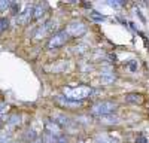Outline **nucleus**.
I'll return each mask as SVG.
<instances>
[{
	"label": "nucleus",
	"instance_id": "obj_1",
	"mask_svg": "<svg viewBox=\"0 0 149 143\" xmlns=\"http://www.w3.org/2000/svg\"><path fill=\"white\" fill-rule=\"evenodd\" d=\"M93 94L90 87H76V88H64V95L70 101H82Z\"/></svg>",
	"mask_w": 149,
	"mask_h": 143
},
{
	"label": "nucleus",
	"instance_id": "obj_2",
	"mask_svg": "<svg viewBox=\"0 0 149 143\" xmlns=\"http://www.w3.org/2000/svg\"><path fill=\"white\" fill-rule=\"evenodd\" d=\"M115 109H116V104H115L113 101L103 100V101L95 103V104L91 107V113H93V115H97V116H107V115H110V113H113Z\"/></svg>",
	"mask_w": 149,
	"mask_h": 143
},
{
	"label": "nucleus",
	"instance_id": "obj_3",
	"mask_svg": "<svg viewBox=\"0 0 149 143\" xmlns=\"http://www.w3.org/2000/svg\"><path fill=\"white\" fill-rule=\"evenodd\" d=\"M67 40H69L67 31L66 30H60V31H57V33H54L51 36V39H49V42H48V48H51V49L54 48V49H57V48L63 46Z\"/></svg>",
	"mask_w": 149,
	"mask_h": 143
},
{
	"label": "nucleus",
	"instance_id": "obj_4",
	"mask_svg": "<svg viewBox=\"0 0 149 143\" xmlns=\"http://www.w3.org/2000/svg\"><path fill=\"white\" fill-rule=\"evenodd\" d=\"M66 31H67L69 36H74V37H76V36H82L86 31V26L82 21H72L67 26Z\"/></svg>",
	"mask_w": 149,
	"mask_h": 143
},
{
	"label": "nucleus",
	"instance_id": "obj_5",
	"mask_svg": "<svg viewBox=\"0 0 149 143\" xmlns=\"http://www.w3.org/2000/svg\"><path fill=\"white\" fill-rule=\"evenodd\" d=\"M33 12H34V6L31 5H24L22 6V10L17 15V21L19 24H27L31 18H33Z\"/></svg>",
	"mask_w": 149,
	"mask_h": 143
},
{
	"label": "nucleus",
	"instance_id": "obj_6",
	"mask_svg": "<svg viewBox=\"0 0 149 143\" xmlns=\"http://www.w3.org/2000/svg\"><path fill=\"white\" fill-rule=\"evenodd\" d=\"M45 131L46 133H49V134H52V136H55L57 139H60L61 137V127H60V124L55 121H52V119H48V121L45 122Z\"/></svg>",
	"mask_w": 149,
	"mask_h": 143
},
{
	"label": "nucleus",
	"instance_id": "obj_7",
	"mask_svg": "<svg viewBox=\"0 0 149 143\" xmlns=\"http://www.w3.org/2000/svg\"><path fill=\"white\" fill-rule=\"evenodd\" d=\"M52 24H55V22H54V21H46L45 24H42V26L36 30L34 37H36V39H42V37H45L48 33H51V31L54 30V26H52Z\"/></svg>",
	"mask_w": 149,
	"mask_h": 143
},
{
	"label": "nucleus",
	"instance_id": "obj_8",
	"mask_svg": "<svg viewBox=\"0 0 149 143\" xmlns=\"http://www.w3.org/2000/svg\"><path fill=\"white\" fill-rule=\"evenodd\" d=\"M125 101L127 103H133V104H137V103H142L143 101V97L142 94H137V92H130V94H125Z\"/></svg>",
	"mask_w": 149,
	"mask_h": 143
},
{
	"label": "nucleus",
	"instance_id": "obj_9",
	"mask_svg": "<svg viewBox=\"0 0 149 143\" xmlns=\"http://www.w3.org/2000/svg\"><path fill=\"white\" fill-rule=\"evenodd\" d=\"M45 10H46V5H37L34 6V12H33V19H39L45 15Z\"/></svg>",
	"mask_w": 149,
	"mask_h": 143
},
{
	"label": "nucleus",
	"instance_id": "obj_10",
	"mask_svg": "<svg viewBox=\"0 0 149 143\" xmlns=\"http://www.w3.org/2000/svg\"><path fill=\"white\" fill-rule=\"evenodd\" d=\"M8 124L12 125V127L19 125V124H21V116H19L18 113H12V115L8 118Z\"/></svg>",
	"mask_w": 149,
	"mask_h": 143
},
{
	"label": "nucleus",
	"instance_id": "obj_11",
	"mask_svg": "<svg viewBox=\"0 0 149 143\" xmlns=\"http://www.w3.org/2000/svg\"><path fill=\"white\" fill-rule=\"evenodd\" d=\"M97 143H118L113 137H110V136H97Z\"/></svg>",
	"mask_w": 149,
	"mask_h": 143
},
{
	"label": "nucleus",
	"instance_id": "obj_12",
	"mask_svg": "<svg viewBox=\"0 0 149 143\" xmlns=\"http://www.w3.org/2000/svg\"><path fill=\"white\" fill-rule=\"evenodd\" d=\"M12 134L9 131H0V143H10Z\"/></svg>",
	"mask_w": 149,
	"mask_h": 143
},
{
	"label": "nucleus",
	"instance_id": "obj_13",
	"mask_svg": "<svg viewBox=\"0 0 149 143\" xmlns=\"http://www.w3.org/2000/svg\"><path fill=\"white\" fill-rule=\"evenodd\" d=\"M9 27V19L8 18H0V33L6 31Z\"/></svg>",
	"mask_w": 149,
	"mask_h": 143
},
{
	"label": "nucleus",
	"instance_id": "obj_14",
	"mask_svg": "<svg viewBox=\"0 0 149 143\" xmlns=\"http://www.w3.org/2000/svg\"><path fill=\"white\" fill-rule=\"evenodd\" d=\"M102 119H103V122L104 124H118V118L116 116H102Z\"/></svg>",
	"mask_w": 149,
	"mask_h": 143
},
{
	"label": "nucleus",
	"instance_id": "obj_15",
	"mask_svg": "<svg viewBox=\"0 0 149 143\" xmlns=\"http://www.w3.org/2000/svg\"><path fill=\"white\" fill-rule=\"evenodd\" d=\"M24 137H26V140H30V142H33V140H36V139H37V137H36V133H34L33 130L27 131V133H26V136H24Z\"/></svg>",
	"mask_w": 149,
	"mask_h": 143
},
{
	"label": "nucleus",
	"instance_id": "obj_16",
	"mask_svg": "<svg viewBox=\"0 0 149 143\" xmlns=\"http://www.w3.org/2000/svg\"><path fill=\"white\" fill-rule=\"evenodd\" d=\"M10 5H12V2H5V0H2V2H0V10H6V9H9Z\"/></svg>",
	"mask_w": 149,
	"mask_h": 143
},
{
	"label": "nucleus",
	"instance_id": "obj_17",
	"mask_svg": "<svg viewBox=\"0 0 149 143\" xmlns=\"http://www.w3.org/2000/svg\"><path fill=\"white\" fill-rule=\"evenodd\" d=\"M91 17H93L94 19H104V17H103V15H98L97 12H93V14H91Z\"/></svg>",
	"mask_w": 149,
	"mask_h": 143
},
{
	"label": "nucleus",
	"instance_id": "obj_18",
	"mask_svg": "<svg viewBox=\"0 0 149 143\" xmlns=\"http://www.w3.org/2000/svg\"><path fill=\"white\" fill-rule=\"evenodd\" d=\"M148 140H146V137H143V136H139L137 139H136V143H146Z\"/></svg>",
	"mask_w": 149,
	"mask_h": 143
},
{
	"label": "nucleus",
	"instance_id": "obj_19",
	"mask_svg": "<svg viewBox=\"0 0 149 143\" xmlns=\"http://www.w3.org/2000/svg\"><path fill=\"white\" fill-rule=\"evenodd\" d=\"M5 109H6V104H5L3 101H0V115L5 112Z\"/></svg>",
	"mask_w": 149,
	"mask_h": 143
},
{
	"label": "nucleus",
	"instance_id": "obj_20",
	"mask_svg": "<svg viewBox=\"0 0 149 143\" xmlns=\"http://www.w3.org/2000/svg\"><path fill=\"white\" fill-rule=\"evenodd\" d=\"M57 143H67V139L66 137H63V136H61L58 140H57Z\"/></svg>",
	"mask_w": 149,
	"mask_h": 143
},
{
	"label": "nucleus",
	"instance_id": "obj_21",
	"mask_svg": "<svg viewBox=\"0 0 149 143\" xmlns=\"http://www.w3.org/2000/svg\"><path fill=\"white\" fill-rule=\"evenodd\" d=\"M78 143H85V142H82V140H79V142H78Z\"/></svg>",
	"mask_w": 149,
	"mask_h": 143
},
{
	"label": "nucleus",
	"instance_id": "obj_22",
	"mask_svg": "<svg viewBox=\"0 0 149 143\" xmlns=\"http://www.w3.org/2000/svg\"><path fill=\"white\" fill-rule=\"evenodd\" d=\"M0 125H2V121H0Z\"/></svg>",
	"mask_w": 149,
	"mask_h": 143
}]
</instances>
